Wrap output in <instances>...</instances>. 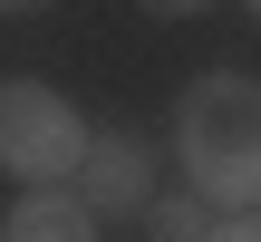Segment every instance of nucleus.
<instances>
[{
    "instance_id": "obj_5",
    "label": "nucleus",
    "mask_w": 261,
    "mask_h": 242,
    "mask_svg": "<svg viewBox=\"0 0 261 242\" xmlns=\"http://www.w3.org/2000/svg\"><path fill=\"white\" fill-rule=\"evenodd\" d=\"M213 223H203V194H155L145 204V242H203Z\"/></svg>"
},
{
    "instance_id": "obj_3",
    "label": "nucleus",
    "mask_w": 261,
    "mask_h": 242,
    "mask_svg": "<svg viewBox=\"0 0 261 242\" xmlns=\"http://www.w3.org/2000/svg\"><path fill=\"white\" fill-rule=\"evenodd\" d=\"M77 194H87V213H97V223H107V213H136V223H145V204H155V155H145L136 136H97V146H87Z\"/></svg>"
},
{
    "instance_id": "obj_1",
    "label": "nucleus",
    "mask_w": 261,
    "mask_h": 242,
    "mask_svg": "<svg viewBox=\"0 0 261 242\" xmlns=\"http://www.w3.org/2000/svg\"><path fill=\"white\" fill-rule=\"evenodd\" d=\"M174 165H184V194L223 213H261V87L242 68H203L174 97Z\"/></svg>"
},
{
    "instance_id": "obj_2",
    "label": "nucleus",
    "mask_w": 261,
    "mask_h": 242,
    "mask_svg": "<svg viewBox=\"0 0 261 242\" xmlns=\"http://www.w3.org/2000/svg\"><path fill=\"white\" fill-rule=\"evenodd\" d=\"M87 116L48 87V78H0V175L19 194H48V184H77L87 175Z\"/></svg>"
},
{
    "instance_id": "obj_4",
    "label": "nucleus",
    "mask_w": 261,
    "mask_h": 242,
    "mask_svg": "<svg viewBox=\"0 0 261 242\" xmlns=\"http://www.w3.org/2000/svg\"><path fill=\"white\" fill-rule=\"evenodd\" d=\"M0 242H97V213L77 184H48V194H19L0 213Z\"/></svg>"
},
{
    "instance_id": "obj_6",
    "label": "nucleus",
    "mask_w": 261,
    "mask_h": 242,
    "mask_svg": "<svg viewBox=\"0 0 261 242\" xmlns=\"http://www.w3.org/2000/svg\"><path fill=\"white\" fill-rule=\"evenodd\" d=\"M203 242H261V213H223V223H213Z\"/></svg>"
},
{
    "instance_id": "obj_9",
    "label": "nucleus",
    "mask_w": 261,
    "mask_h": 242,
    "mask_svg": "<svg viewBox=\"0 0 261 242\" xmlns=\"http://www.w3.org/2000/svg\"><path fill=\"white\" fill-rule=\"evenodd\" d=\"M252 19H261V0H252Z\"/></svg>"
},
{
    "instance_id": "obj_8",
    "label": "nucleus",
    "mask_w": 261,
    "mask_h": 242,
    "mask_svg": "<svg viewBox=\"0 0 261 242\" xmlns=\"http://www.w3.org/2000/svg\"><path fill=\"white\" fill-rule=\"evenodd\" d=\"M0 10H48V0H0Z\"/></svg>"
},
{
    "instance_id": "obj_7",
    "label": "nucleus",
    "mask_w": 261,
    "mask_h": 242,
    "mask_svg": "<svg viewBox=\"0 0 261 242\" xmlns=\"http://www.w3.org/2000/svg\"><path fill=\"white\" fill-rule=\"evenodd\" d=\"M145 10H155V19H194L203 0H145Z\"/></svg>"
}]
</instances>
